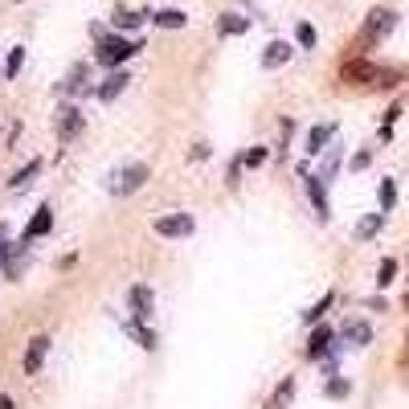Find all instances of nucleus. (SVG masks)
<instances>
[{"label": "nucleus", "instance_id": "c756f323", "mask_svg": "<svg viewBox=\"0 0 409 409\" xmlns=\"http://www.w3.org/2000/svg\"><path fill=\"white\" fill-rule=\"evenodd\" d=\"M241 164H246V168H258V164H266V147H250V152H241Z\"/></svg>", "mask_w": 409, "mask_h": 409}, {"label": "nucleus", "instance_id": "9b49d317", "mask_svg": "<svg viewBox=\"0 0 409 409\" xmlns=\"http://www.w3.org/2000/svg\"><path fill=\"white\" fill-rule=\"evenodd\" d=\"M131 82V74L127 70H111L107 78H102V86H95V95H98V102H115V98L123 95V86Z\"/></svg>", "mask_w": 409, "mask_h": 409}, {"label": "nucleus", "instance_id": "7ed1b4c3", "mask_svg": "<svg viewBox=\"0 0 409 409\" xmlns=\"http://www.w3.org/2000/svg\"><path fill=\"white\" fill-rule=\"evenodd\" d=\"M381 74L385 66H377V62H368V58H348L344 66H340V78L348 82V86H381Z\"/></svg>", "mask_w": 409, "mask_h": 409}, {"label": "nucleus", "instance_id": "0eeeda50", "mask_svg": "<svg viewBox=\"0 0 409 409\" xmlns=\"http://www.w3.org/2000/svg\"><path fill=\"white\" fill-rule=\"evenodd\" d=\"M127 307H131V319H152V311H156V295H152V287H144V283H135V287L127 290Z\"/></svg>", "mask_w": 409, "mask_h": 409}, {"label": "nucleus", "instance_id": "a211bd4d", "mask_svg": "<svg viewBox=\"0 0 409 409\" xmlns=\"http://www.w3.org/2000/svg\"><path fill=\"white\" fill-rule=\"evenodd\" d=\"M123 332H127V336L135 340L140 348H147V352L156 348V332H147V328L140 323V319H123Z\"/></svg>", "mask_w": 409, "mask_h": 409}, {"label": "nucleus", "instance_id": "a878e982", "mask_svg": "<svg viewBox=\"0 0 409 409\" xmlns=\"http://www.w3.org/2000/svg\"><path fill=\"white\" fill-rule=\"evenodd\" d=\"M393 279H397V258H381V266H377V287L385 290Z\"/></svg>", "mask_w": 409, "mask_h": 409}, {"label": "nucleus", "instance_id": "cd10ccee", "mask_svg": "<svg viewBox=\"0 0 409 409\" xmlns=\"http://www.w3.org/2000/svg\"><path fill=\"white\" fill-rule=\"evenodd\" d=\"M21 62H25V46H17L8 53V62H4V78H17L21 74Z\"/></svg>", "mask_w": 409, "mask_h": 409}, {"label": "nucleus", "instance_id": "7c9ffc66", "mask_svg": "<svg viewBox=\"0 0 409 409\" xmlns=\"http://www.w3.org/2000/svg\"><path fill=\"white\" fill-rule=\"evenodd\" d=\"M348 393H352V385H348V381H344V377H332V381H328V397H348Z\"/></svg>", "mask_w": 409, "mask_h": 409}, {"label": "nucleus", "instance_id": "423d86ee", "mask_svg": "<svg viewBox=\"0 0 409 409\" xmlns=\"http://www.w3.org/2000/svg\"><path fill=\"white\" fill-rule=\"evenodd\" d=\"M58 95L70 98V95H90V62H78L62 82H58Z\"/></svg>", "mask_w": 409, "mask_h": 409}, {"label": "nucleus", "instance_id": "1a4fd4ad", "mask_svg": "<svg viewBox=\"0 0 409 409\" xmlns=\"http://www.w3.org/2000/svg\"><path fill=\"white\" fill-rule=\"evenodd\" d=\"M49 344H53L49 336H33L29 340V348H25V373H29V377L41 373V364H46V356H49Z\"/></svg>", "mask_w": 409, "mask_h": 409}, {"label": "nucleus", "instance_id": "f03ea898", "mask_svg": "<svg viewBox=\"0 0 409 409\" xmlns=\"http://www.w3.org/2000/svg\"><path fill=\"white\" fill-rule=\"evenodd\" d=\"M393 29H397V13H393V8H373V13L364 17V25H361V37H356V46H361V49L377 46V41H385Z\"/></svg>", "mask_w": 409, "mask_h": 409}, {"label": "nucleus", "instance_id": "dca6fc26", "mask_svg": "<svg viewBox=\"0 0 409 409\" xmlns=\"http://www.w3.org/2000/svg\"><path fill=\"white\" fill-rule=\"evenodd\" d=\"M290 53H295V49H290L287 41H270L266 53H262V66H266V70H279V66H287V62H290Z\"/></svg>", "mask_w": 409, "mask_h": 409}, {"label": "nucleus", "instance_id": "2f4dec72", "mask_svg": "<svg viewBox=\"0 0 409 409\" xmlns=\"http://www.w3.org/2000/svg\"><path fill=\"white\" fill-rule=\"evenodd\" d=\"M8 258H13V246H8V229L0 225V266L8 262Z\"/></svg>", "mask_w": 409, "mask_h": 409}, {"label": "nucleus", "instance_id": "5701e85b", "mask_svg": "<svg viewBox=\"0 0 409 409\" xmlns=\"http://www.w3.org/2000/svg\"><path fill=\"white\" fill-rule=\"evenodd\" d=\"M290 397H295V377H287L283 385H279L274 393H270V401H266V409H283V405L290 401Z\"/></svg>", "mask_w": 409, "mask_h": 409}, {"label": "nucleus", "instance_id": "bb28decb", "mask_svg": "<svg viewBox=\"0 0 409 409\" xmlns=\"http://www.w3.org/2000/svg\"><path fill=\"white\" fill-rule=\"evenodd\" d=\"M332 303H336V290H328V295H323V299L315 303L311 311H303V319H307V323H319V319H323V311H328Z\"/></svg>", "mask_w": 409, "mask_h": 409}, {"label": "nucleus", "instance_id": "9d476101", "mask_svg": "<svg viewBox=\"0 0 409 409\" xmlns=\"http://www.w3.org/2000/svg\"><path fill=\"white\" fill-rule=\"evenodd\" d=\"M332 348H336V332L319 323V328L311 332V340H307V361H323V356H328Z\"/></svg>", "mask_w": 409, "mask_h": 409}, {"label": "nucleus", "instance_id": "6ab92c4d", "mask_svg": "<svg viewBox=\"0 0 409 409\" xmlns=\"http://www.w3.org/2000/svg\"><path fill=\"white\" fill-rule=\"evenodd\" d=\"M152 21L160 25V29H185L189 25V13H180V8H156Z\"/></svg>", "mask_w": 409, "mask_h": 409}, {"label": "nucleus", "instance_id": "f3484780", "mask_svg": "<svg viewBox=\"0 0 409 409\" xmlns=\"http://www.w3.org/2000/svg\"><path fill=\"white\" fill-rule=\"evenodd\" d=\"M246 29H250V17H238V13L217 17V33H221V37H241Z\"/></svg>", "mask_w": 409, "mask_h": 409}, {"label": "nucleus", "instance_id": "f8f14e48", "mask_svg": "<svg viewBox=\"0 0 409 409\" xmlns=\"http://www.w3.org/2000/svg\"><path fill=\"white\" fill-rule=\"evenodd\" d=\"M49 229H53V209H49V205H41V209H37V213H33V221H29V225H25V246H29V241H37V238H46Z\"/></svg>", "mask_w": 409, "mask_h": 409}, {"label": "nucleus", "instance_id": "2eb2a0df", "mask_svg": "<svg viewBox=\"0 0 409 409\" xmlns=\"http://www.w3.org/2000/svg\"><path fill=\"white\" fill-rule=\"evenodd\" d=\"M340 336L348 340V344H352V348H364V344H373V328H368V323H364V319H348V323H344V332H340Z\"/></svg>", "mask_w": 409, "mask_h": 409}, {"label": "nucleus", "instance_id": "72a5a7b5", "mask_svg": "<svg viewBox=\"0 0 409 409\" xmlns=\"http://www.w3.org/2000/svg\"><path fill=\"white\" fill-rule=\"evenodd\" d=\"M0 409H17V405H13V397H8V393H0Z\"/></svg>", "mask_w": 409, "mask_h": 409}, {"label": "nucleus", "instance_id": "39448f33", "mask_svg": "<svg viewBox=\"0 0 409 409\" xmlns=\"http://www.w3.org/2000/svg\"><path fill=\"white\" fill-rule=\"evenodd\" d=\"M82 127H86L82 107H58V115H53V131H58V140H62V144H70Z\"/></svg>", "mask_w": 409, "mask_h": 409}, {"label": "nucleus", "instance_id": "412c9836", "mask_svg": "<svg viewBox=\"0 0 409 409\" xmlns=\"http://www.w3.org/2000/svg\"><path fill=\"white\" fill-rule=\"evenodd\" d=\"M340 156H344L340 147H328V152H323V164H319V180H323V185H332V176H336V168H340Z\"/></svg>", "mask_w": 409, "mask_h": 409}, {"label": "nucleus", "instance_id": "f257e3e1", "mask_svg": "<svg viewBox=\"0 0 409 409\" xmlns=\"http://www.w3.org/2000/svg\"><path fill=\"white\" fill-rule=\"evenodd\" d=\"M140 41H135V37H107V41H98V49H95V62L98 66H111V70H119L123 62H127V58H135V53H140Z\"/></svg>", "mask_w": 409, "mask_h": 409}, {"label": "nucleus", "instance_id": "20e7f679", "mask_svg": "<svg viewBox=\"0 0 409 409\" xmlns=\"http://www.w3.org/2000/svg\"><path fill=\"white\" fill-rule=\"evenodd\" d=\"M147 176H152L147 164H127V168H119L115 176H111V193H115V196H131L135 189H144Z\"/></svg>", "mask_w": 409, "mask_h": 409}, {"label": "nucleus", "instance_id": "4be33fe9", "mask_svg": "<svg viewBox=\"0 0 409 409\" xmlns=\"http://www.w3.org/2000/svg\"><path fill=\"white\" fill-rule=\"evenodd\" d=\"M377 201H381V213H393V205H397V180H381V189H377Z\"/></svg>", "mask_w": 409, "mask_h": 409}, {"label": "nucleus", "instance_id": "aec40b11", "mask_svg": "<svg viewBox=\"0 0 409 409\" xmlns=\"http://www.w3.org/2000/svg\"><path fill=\"white\" fill-rule=\"evenodd\" d=\"M147 17H152V13H127V8H119V13L111 17V25H115L119 33H131V29H140V25H144Z\"/></svg>", "mask_w": 409, "mask_h": 409}, {"label": "nucleus", "instance_id": "473e14b6", "mask_svg": "<svg viewBox=\"0 0 409 409\" xmlns=\"http://www.w3.org/2000/svg\"><path fill=\"white\" fill-rule=\"evenodd\" d=\"M368 164H373V152H356L352 156V172H364Z\"/></svg>", "mask_w": 409, "mask_h": 409}, {"label": "nucleus", "instance_id": "4468645a", "mask_svg": "<svg viewBox=\"0 0 409 409\" xmlns=\"http://www.w3.org/2000/svg\"><path fill=\"white\" fill-rule=\"evenodd\" d=\"M307 196H311V205H315V217L328 221L332 217V209H328V185L319 176H307Z\"/></svg>", "mask_w": 409, "mask_h": 409}, {"label": "nucleus", "instance_id": "b1692460", "mask_svg": "<svg viewBox=\"0 0 409 409\" xmlns=\"http://www.w3.org/2000/svg\"><path fill=\"white\" fill-rule=\"evenodd\" d=\"M381 225H385V213H373V217H364L361 225H356V238H361V241L377 238V234H381Z\"/></svg>", "mask_w": 409, "mask_h": 409}, {"label": "nucleus", "instance_id": "ddd939ff", "mask_svg": "<svg viewBox=\"0 0 409 409\" xmlns=\"http://www.w3.org/2000/svg\"><path fill=\"white\" fill-rule=\"evenodd\" d=\"M336 140V123H319L307 131V156H319V152H328V144Z\"/></svg>", "mask_w": 409, "mask_h": 409}, {"label": "nucleus", "instance_id": "393cba45", "mask_svg": "<svg viewBox=\"0 0 409 409\" xmlns=\"http://www.w3.org/2000/svg\"><path fill=\"white\" fill-rule=\"evenodd\" d=\"M37 172H41V160H29V164H25L13 180H8V185H13V189H25V185H33V176H37Z\"/></svg>", "mask_w": 409, "mask_h": 409}, {"label": "nucleus", "instance_id": "6e6552de", "mask_svg": "<svg viewBox=\"0 0 409 409\" xmlns=\"http://www.w3.org/2000/svg\"><path fill=\"white\" fill-rule=\"evenodd\" d=\"M196 229V221L189 213H168V217H156V234L160 238H189Z\"/></svg>", "mask_w": 409, "mask_h": 409}, {"label": "nucleus", "instance_id": "c85d7f7f", "mask_svg": "<svg viewBox=\"0 0 409 409\" xmlns=\"http://www.w3.org/2000/svg\"><path fill=\"white\" fill-rule=\"evenodd\" d=\"M295 37H299V46H303V49H315V29L307 21L295 25Z\"/></svg>", "mask_w": 409, "mask_h": 409}]
</instances>
